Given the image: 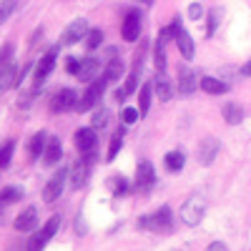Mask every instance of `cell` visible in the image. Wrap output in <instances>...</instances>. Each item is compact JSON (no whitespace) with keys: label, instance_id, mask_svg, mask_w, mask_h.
<instances>
[{"label":"cell","instance_id":"25","mask_svg":"<svg viewBox=\"0 0 251 251\" xmlns=\"http://www.w3.org/2000/svg\"><path fill=\"white\" fill-rule=\"evenodd\" d=\"M46 146H48V136H46L43 131L33 133V138L28 141V153H30V158H33V161H38L40 156L46 153Z\"/></svg>","mask_w":251,"mask_h":251},{"label":"cell","instance_id":"1","mask_svg":"<svg viewBox=\"0 0 251 251\" xmlns=\"http://www.w3.org/2000/svg\"><path fill=\"white\" fill-rule=\"evenodd\" d=\"M143 55H146V43H141V48L136 50L131 73L126 75L123 86H118V88H116V93H113V98H116L118 103H123L126 98H128V96H133V93L138 91V78H141V71H143Z\"/></svg>","mask_w":251,"mask_h":251},{"label":"cell","instance_id":"41","mask_svg":"<svg viewBox=\"0 0 251 251\" xmlns=\"http://www.w3.org/2000/svg\"><path fill=\"white\" fill-rule=\"evenodd\" d=\"M241 73H244V75H249V78H251V60H249V63H246V66H244V68H241Z\"/></svg>","mask_w":251,"mask_h":251},{"label":"cell","instance_id":"11","mask_svg":"<svg viewBox=\"0 0 251 251\" xmlns=\"http://www.w3.org/2000/svg\"><path fill=\"white\" fill-rule=\"evenodd\" d=\"M88 30H91V28H88V20H86V18L71 20L68 28L63 30V35H60V46H75V43H80V40H86Z\"/></svg>","mask_w":251,"mask_h":251},{"label":"cell","instance_id":"15","mask_svg":"<svg viewBox=\"0 0 251 251\" xmlns=\"http://www.w3.org/2000/svg\"><path fill=\"white\" fill-rule=\"evenodd\" d=\"M156 169L151 161H141L136 166V188L138 191H151V188L156 186Z\"/></svg>","mask_w":251,"mask_h":251},{"label":"cell","instance_id":"26","mask_svg":"<svg viewBox=\"0 0 251 251\" xmlns=\"http://www.w3.org/2000/svg\"><path fill=\"white\" fill-rule=\"evenodd\" d=\"M163 166H166V171H171V174H178L183 171V166H186V153L183 151H169L163 156Z\"/></svg>","mask_w":251,"mask_h":251},{"label":"cell","instance_id":"6","mask_svg":"<svg viewBox=\"0 0 251 251\" xmlns=\"http://www.w3.org/2000/svg\"><path fill=\"white\" fill-rule=\"evenodd\" d=\"M203 214H206V206H203V199L201 196H188L183 203H181V211H178V216H181V221L186 224V226H199L201 224V219H203Z\"/></svg>","mask_w":251,"mask_h":251},{"label":"cell","instance_id":"12","mask_svg":"<svg viewBox=\"0 0 251 251\" xmlns=\"http://www.w3.org/2000/svg\"><path fill=\"white\" fill-rule=\"evenodd\" d=\"M171 38H174L171 25H169V28H161L158 35H156V43H153V66H156V71H166V63H169V55H166V46H169Z\"/></svg>","mask_w":251,"mask_h":251},{"label":"cell","instance_id":"28","mask_svg":"<svg viewBox=\"0 0 251 251\" xmlns=\"http://www.w3.org/2000/svg\"><path fill=\"white\" fill-rule=\"evenodd\" d=\"M15 149H18L15 138H8V141L0 143V171H5L8 166H10V161H13V156H15Z\"/></svg>","mask_w":251,"mask_h":251},{"label":"cell","instance_id":"38","mask_svg":"<svg viewBox=\"0 0 251 251\" xmlns=\"http://www.w3.org/2000/svg\"><path fill=\"white\" fill-rule=\"evenodd\" d=\"M80 66H83V60H80V58H75V55H68V58H66V71H68L71 75H78Z\"/></svg>","mask_w":251,"mask_h":251},{"label":"cell","instance_id":"36","mask_svg":"<svg viewBox=\"0 0 251 251\" xmlns=\"http://www.w3.org/2000/svg\"><path fill=\"white\" fill-rule=\"evenodd\" d=\"M18 10V0H0V25Z\"/></svg>","mask_w":251,"mask_h":251},{"label":"cell","instance_id":"34","mask_svg":"<svg viewBox=\"0 0 251 251\" xmlns=\"http://www.w3.org/2000/svg\"><path fill=\"white\" fill-rule=\"evenodd\" d=\"M108 183L113 188V196H126V194H128V188H131V183H128L126 176H111Z\"/></svg>","mask_w":251,"mask_h":251},{"label":"cell","instance_id":"20","mask_svg":"<svg viewBox=\"0 0 251 251\" xmlns=\"http://www.w3.org/2000/svg\"><path fill=\"white\" fill-rule=\"evenodd\" d=\"M98 75H103V63H100V58H96V55L83 58V66H80V71H78V78L91 83V80H96Z\"/></svg>","mask_w":251,"mask_h":251},{"label":"cell","instance_id":"39","mask_svg":"<svg viewBox=\"0 0 251 251\" xmlns=\"http://www.w3.org/2000/svg\"><path fill=\"white\" fill-rule=\"evenodd\" d=\"M188 18H191V20H201V18H203L201 3H191V5H188Z\"/></svg>","mask_w":251,"mask_h":251},{"label":"cell","instance_id":"10","mask_svg":"<svg viewBox=\"0 0 251 251\" xmlns=\"http://www.w3.org/2000/svg\"><path fill=\"white\" fill-rule=\"evenodd\" d=\"M141 23H143V15H141L138 8L126 10V15H123V20H121V35H123V40H128V43L138 40V35H141Z\"/></svg>","mask_w":251,"mask_h":251},{"label":"cell","instance_id":"22","mask_svg":"<svg viewBox=\"0 0 251 251\" xmlns=\"http://www.w3.org/2000/svg\"><path fill=\"white\" fill-rule=\"evenodd\" d=\"M63 156V143L58 136H48V146H46V153H43V163L46 166H55Z\"/></svg>","mask_w":251,"mask_h":251},{"label":"cell","instance_id":"27","mask_svg":"<svg viewBox=\"0 0 251 251\" xmlns=\"http://www.w3.org/2000/svg\"><path fill=\"white\" fill-rule=\"evenodd\" d=\"M151 98H153V80L151 83H143L141 86V93H138V111H141V118L149 113V108H151Z\"/></svg>","mask_w":251,"mask_h":251},{"label":"cell","instance_id":"29","mask_svg":"<svg viewBox=\"0 0 251 251\" xmlns=\"http://www.w3.org/2000/svg\"><path fill=\"white\" fill-rule=\"evenodd\" d=\"M221 113H224V121L228 123V126H236V123H241V118H244V111H241V106L239 103H224V108H221Z\"/></svg>","mask_w":251,"mask_h":251},{"label":"cell","instance_id":"35","mask_svg":"<svg viewBox=\"0 0 251 251\" xmlns=\"http://www.w3.org/2000/svg\"><path fill=\"white\" fill-rule=\"evenodd\" d=\"M13 60H15V43H8L0 48V68H8V66H13Z\"/></svg>","mask_w":251,"mask_h":251},{"label":"cell","instance_id":"2","mask_svg":"<svg viewBox=\"0 0 251 251\" xmlns=\"http://www.w3.org/2000/svg\"><path fill=\"white\" fill-rule=\"evenodd\" d=\"M138 228H151V231H171L174 228V211H171V206H161L156 208V211L151 216H141L138 219Z\"/></svg>","mask_w":251,"mask_h":251},{"label":"cell","instance_id":"42","mask_svg":"<svg viewBox=\"0 0 251 251\" xmlns=\"http://www.w3.org/2000/svg\"><path fill=\"white\" fill-rule=\"evenodd\" d=\"M141 3H146V5H151V3H153V0H141Z\"/></svg>","mask_w":251,"mask_h":251},{"label":"cell","instance_id":"16","mask_svg":"<svg viewBox=\"0 0 251 251\" xmlns=\"http://www.w3.org/2000/svg\"><path fill=\"white\" fill-rule=\"evenodd\" d=\"M219 151H221V143H219L216 138H203V141L199 143L196 158H199V163H201V166H211V163L216 161Z\"/></svg>","mask_w":251,"mask_h":251},{"label":"cell","instance_id":"9","mask_svg":"<svg viewBox=\"0 0 251 251\" xmlns=\"http://www.w3.org/2000/svg\"><path fill=\"white\" fill-rule=\"evenodd\" d=\"M66 181H71V169L60 166V169L50 176V181L46 183V188H43V199H46L48 203L58 201V199H60V194L66 191Z\"/></svg>","mask_w":251,"mask_h":251},{"label":"cell","instance_id":"8","mask_svg":"<svg viewBox=\"0 0 251 251\" xmlns=\"http://www.w3.org/2000/svg\"><path fill=\"white\" fill-rule=\"evenodd\" d=\"M58 228H60V216L55 214V216H50L43 226H40V231L30 239V244H28V251H43L46 246H48V241L58 234Z\"/></svg>","mask_w":251,"mask_h":251},{"label":"cell","instance_id":"33","mask_svg":"<svg viewBox=\"0 0 251 251\" xmlns=\"http://www.w3.org/2000/svg\"><path fill=\"white\" fill-rule=\"evenodd\" d=\"M103 38H106V35H103L100 28H91L88 35H86V48H88V50H98V48L103 46Z\"/></svg>","mask_w":251,"mask_h":251},{"label":"cell","instance_id":"5","mask_svg":"<svg viewBox=\"0 0 251 251\" xmlns=\"http://www.w3.org/2000/svg\"><path fill=\"white\" fill-rule=\"evenodd\" d=\"M55 63H58V48H50L46 55H40V60L35 63V68H33V91L43 88V83L48 80V75L55 71Z\"/></svg>","mask_w":251,"mask_h":251},{"label":"cell","instance_id":"24","mask_svg":"<svg viewBox=\"0 0 251 251\" xmlns=\"http://www.w3.org/2000/svg\"><path fill=\"white\" fill-rule=\"evenodd\" d=\"M123 138H126V123L123 126H118V128L113 131V136H111V141H108V151H106V163H111L116 156H118V151L123 149Z\"/></svg>","mask_w":251,"mask_h":251},{"label":"cell","instance_id":"23","mask_svg":"<svg viewBox=\"0 0 251 251\" xmlns=\"http://www.w3.org/2000/svg\"><path fill=\"white\" fill-rule=\"evenodd\" d=\"M199 88H201L203 93H208V96H224V93L228 91L226 83L219 80V78H214V75H203V78L199 80Z\"/></svg>","mask_w":251,"mask_h":251},{"label":"cell","instance_id":"30","mask_svg":"<svg viewBox=\"0 0 251 251\" xmlns=\"http://www.w3.org/2000/svg\"><path fill=\"white\" fill-rule=\"evenodd\" d=\"M23 199V188L20 186H5V188H0V206H10L15 201Z\"/></svg>","mask_w":251,"mask_h":251},{"label":"cell","instance_id":"3","mask_svg":"<svg viewBox=\"0 0 251 251\" xmlns=\"http://www.w3.org/2000/svg\"><path fill=\"white\" fill-rule=\"evenodd\" d=\"M111 86V83L103 78V75H98L96 80H91L88 83V88L83 91V96H80V100H78V108L75 111H80V113H86V111H91V108H96L98 103L103 100V93H106V88Z\"/></svg>","mask_w":251,"mask_h":251},{"label":"cell","instance_id":"13","mask_svg":"<svg viewBox=\"0 0 251 251\" xmlns=\"http://www.w3.org/2000/svg\"><path fill=\"white\" fill-rule=\"evenodd\" d=\"M78 93L73 91V88H60L55 96H53V100H50V111L53 113H68V111H75L78 108Z\"/></svg>","mask_w":251,"mask_h":251},{"label":"cell","instance_id":"19","mask_svg":"<svg viewBox=\"0 0 251 251\" xmlns=\"http://www.w3.org/2000/svg\"><path fill=\"white\" fill-rule=\"evenodd\" d=\"M153 93L161 98V103L174 98V83H171L169 75H166V71H156V75H153Z\"/></svg>","mask_w":251,"mask_h":251},{"label":"cell","instance_id":"14","mask_svg":"<svg viewBox=\"0 0 251 251\" xmlns=\"http://www.w3.org/2000/svg\"><path fill=\"white\" fill-rule=\"evenodd\" d=\"M73 146H75V151L80 156H86V153H93L96 151V146H98V133L93 126H88V128H78L73 133Z\"/></svg>","mask_w":251,"mask_h":251},{"label":"cell","instance_id":"32","mask_svg":"<svg viewBox=\"0 0 251 251\" xmlns=\"http://www.w3.org/2000/svg\"><path fill=\"white\" fill-rule=\"evenodd\" d=\"M108 121H111V111L106 108V106H100L96 113H93V118H91V126L98 131V128H106L108 126Z\"/></svg>","mask_w":251,"mask_h":251},{"label":"cell","instance_id":"40","mask_svg":"<svg viewBox=\"0 0 251 251\" xmlns=\"http://www.w3.org/2000/svg\"><path fill=\"white\" fill-rule=\"evenodd\" d=\"M206 251H228V246L224 241H211V244L206 246Z\"/></svg>","mask_w":251,"mask_h":251},{"label":"cell","instance_id":"21","mask_svg":"<svg viewBox=\"0 0 251 251\" xmlns=\"http://www.w3.org/2000/svg\"><path fill=\"white\" fill-rule=\"evenodd\" d=\"M199 88V78L191 68H178V93L181 96H194Z\"/></svg>","mask_w":251,"mask_h":251},{"label":"cell","instance_id":"37","mask_svg":"<svg viewBox=\"0 0 251 251\" xmlns=\"http://www.w3.org/2000/svg\"><path fill=\"white\" fill-rule=\"evenodd\" d=\"M138 118H141V111H138V108H123V111H121V121H123L126 126H133Z\"/></svg>","mask_w":251,"mask_h":251},{"label":"cell","instance_id":"17","mask_svg":"<svg viewBox=\"0 0 251 251\" xmlns=\"http://www.w3.org/2000/svg\"><path fill=\"white\" fill-rule=\"evenodd\" d=\"M108 53H111V58L106 60V66H103V78L108 83H118L123 71H126V63L116 55V48H108Z\"/></svg>","mask_w":251,"mask_h":251},{"label":"cell","instance_id":"4","mask_svg":"<svg viewBox=\"0 0 251 251\" xmlns=\"http://www.w3.org/2000/svg\"><path fill=\"white\" fill-rule=\"evenodd\" d=\"M96 161H98V156H96V151H93V153L80 156V158L71 166V186L75 188V191H80V188L88 183L91 171H93V163H96Z\"/></svg>","mask_w":251,"mask_h":251},{"label":"cell","instance_id":"18","mask_svg":"<svg viewBox=\"0 0 251 251\" xmlns=\"http://www.w3.org/2000/svg\"><path fill=\"white\" fill-rule=\"evenodd\" d=\"M38 208L35 206H28V208H23L18 216H15V221H13V226H15V231H33V228L38 226Z\"/></svg>","mask_w":251,"mask_h":251},{"label":"cell","instance_id":"31","mask_svg":"<svg viewBox=\"0 0 251 251\" xmlns=\"http://www.w3.org/2000/svg\"><path fill=\"white\" fill-rule=\"evenodd\" d=\"M206 38H211L214 33H216V28H219V23H221V8H211L208 10V15H206Z\"/></svg>","mask_w":251,"mask_h":251},{"label":"cell","instance_id":"7","mask_svg":"<svg viewBox=\"0 0 251 251\" xmlns=\"http://www.w3.org/2000/svg\"><path fill=\"white\" fill-rule=\"evenodd\" d=\"M171 30H174V40H176V46H178V50H181V58H183V60H194V55H196L194 38L188 35V30L181 25V18H178V15L171 20Z\"/></svg>","mask_w":251,"mask_h":251}]
</instances>
